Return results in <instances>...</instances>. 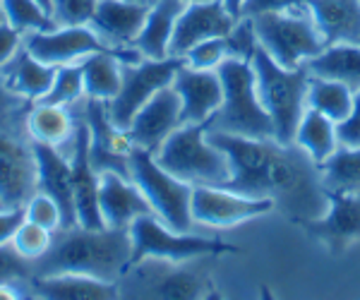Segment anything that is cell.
<instances>
[{
    "instance_id": "obj_1",
    "label": "cell",
    "mask_w": 360,
    "mask_h": 300,
    "mask_svg": "<svg viewBox=\"0 0 360 300\" xmlns=\"http://www.w3.org/2000/svg\"><path fill=\"white\" fill-rule=\"evenodd\" d=\"M207 137L231 161V181L224 188L271 200L274 209L298 226L315 221L329 209L322 171L295 142L281 144L214 130H207Z\"/></svg>"
},
{
    "instance_id": "obj_2",
    "label": "cell",
    "mask_w": 360,
    "mask_h": 300,
    "mask_svg": "<svg viewBox=\"0 0 360 300\" xmlns=\"http://www.w3.org/2000/svg\"><path fill=\"white\" fill-rule=\"evenodd\" d=\"M132 259L130 230L68 226L53 233V245L34 262V276L84 274L118 284Z\"/></svg>"
},
{
    "instance_id": "obj_3",
    "label": "cell",
    "mask_w": 360,
    "mask_h": 300,
    "mask_svg": "<svg viewBox=\"0 0 360 300\" xmlns=\"http://www.w3.org/2000/svg\"><path fill=\"white\" fill-rule=\"evenodd\" d=\"M212 264L214 255L188 259V262H168L156 257L139 259L120 276V298L193 300L214 296Z\"/></svg>"
},
{
    "instance_id": "obj_4",
    "label": "cell",
    "mask_w": 360,
    "mask_h": 300,
    "mask_svg": "<svg viewBox=\"0 0 360 300\" xmlns=\"http://www.w3.org/2000/svg\"><path fill=\"white\" fill-rule=\"evenodd\" d=\"M217 72L224 84V101L219 111L209 118L207 130L255 137V140H274V123L259 101L252 60L231 56L219 65Z\"/></svg>"
},
{
    "instance_id": "obj_5",
    "label": "cell",
    "mask_w": 360,
    "mask_h": 300,
    "mask_svg": "<svg viewBox=\"0 0 360 300\" xmlns=\"http://www.w3.org/2000/svg\"><path fill=\"white\" fill-rule=\"evenodd\" d=\"M252 67L257 74L259 101L274 123V140L281 144H293L298 125L307 111L310 72L305 63L298 67H283L262 46H257L252 56Z\"/></svg>"
},
{
    "instance_id": "obj_6",
    "label": "cell",
    "mask_w": 360,
    "mask_h": 300,
    "mask_svg": "<svg viewBox=\"0 0 360 300\" xmlns=\"http://www.w3.org/2000/svg\"><path fill=\"white\" fill-rule=\"evenodd\" d=\"M161 169L188 185L224 188L231 181V161L224 149L209 142L207 123L180 125L154 154Z\"/></svg>"
},
{
    "instance_id": "obj_7",
    "label": "cell",
    "mask_w": 360,
    "mask_h": 300,
    "mask_svg": "<svg viewBox=\"0 0 360 300\" xmlns=\"http://www.w3.org/2000/svg\"><path fill=\"white\" fill-rule=\"evenodd\" d=\"M250 20H252L257 44L283 67L303 65L305 60L327 48L307 10L262 13Z\"/></svg>"
},
{
    "instance_id": "obj_8",
    "label": "cell",
    "mask_w": 360,
    "mask_h": 300,
    "mask_svg": "<svg viewBox=\"0 0 360 300\" xmlns=\"http://www.w3.org/2000/svg\"><path fill=\"white\" fill-rule=\"evenodd\" d=\"M130 178L152 204L159 221H164L168 228L178 230V233L193 230L195 221L193 211H190L193 185L178 181L166 169H161L154 154L139 147L130 152Z\"/></svg>"
},
{
    "instance_id": "obj_9",
    "label": "cell",
    "mask_w": 360,
    "mask_h": 300,
    "mask_svg": "<svg viewBox=\"0 0 360 300\" xmlns=\"http://www.w3.org/2000/svg\"><path fill=\"white\" fill-rule=\"evenodd\" d=\"M132 238V259L130 264L139 259L156 257L168 259V262H188L197 257H221L226 252H236L233 245L224 243L219 238H207V235L195 233H178V230L168 228L164 221H159L156 214H144L132 221L130 226Z\"/></svg>"
},
{
    "instance_id": "obj_10",
    "label": "cell",
    "mask_w": 360,
    "mask_h": 300,
    "mask_svg": "<svg viewBox=\"0 0 360 300\" xmlns=\"http://www.w3.org/2000/svg\"><path fill=\"white\" fill-rule=\"evenodd\" d=\"M25 48L46 65H75L94 53H115L123 63H139L142 53L135 46L113 48L89 25L58 27L53 32H34L25 37Z\"/></svg>"
},
{
    "instance_id": "obj_11",
    "label": "cell",
    "mask_w": 360,
    "mask_h": 300,
    "mask_svg": "<svg viewBox=\"0 0 360 300\" xmlns=\"http://www.w3.org/2000/svg\"><path fill=\"white\" fill-rule=\"evenodd\" d=\"M183 58L168 56L164 60H152V58H142L139 63H123V84L120 91L115 94L113 101H108V115H111L113 125L127 130L132 118L137 115L139 108L144 106L156 91L164 86L173 84V77L183 65Z\"/></svg>"
},
{
    "instance_id": "obj_12",
    "label": "cell",
    "mask_w": 360,
    "mask_h": 300,
    "mask_svg": "<svg viewBox=\"0 0 360 300\" xmlns=\"http://www.w3.org/2000/svg\"><path fill=\"white\" fill-rule=\"evenodd\" d=\"M274 209V202L264 197H250V195L233 193L229 188L217 185H195L190 211L193 221L205 223L212 228H229L236 223L250 221Z\"/></svg>"
},
{
    "instance_id": "obj_13",
    "label": "cell",
    "mask_w": 360,
    "mask_h": 300,
    "mask_svg": "<svg viewBox=\"0 0 360 300\" xmlns=\"http://www.w3.org/2000/svg\"><path fill=\"white\" fill-rule=\"evenodd\" d=\"M84 120L89 125V154L91 166L101 176L103 171H115L120 176L130 178V152L135 149L127 130L113 125L108 115L106 101L98 99H84Z\"/></svg>"
},
{
    "instance_id": "obj_14",
    "label": "cell",
    "mask_w": 360,
    "mask_h": 300,
    "mask_svg": "<svg viewBox=\"0 0 360 300\" xmlns=\"http://www.w3.org/2000/svg\"><path fill=\"white\" fill-rule=\"evenodd\" d=\"M37 178L34 142H22L10 130L0 128V202L5 209L25 207L37 193Z\"/></svg>"
},
{
    "instance_id": "obj_15",
    "label": "cell",
    "mask_w": 360,
    "mask_h": 300,
    "mask_svg": "<svg viewBox=\"0 0 360 300\" xmlns=\"http://www.w3.org/2000/svg\"><path fill=\"white\" fill-rule=\"evenodd\" d=\"M303 228L332 255H344L360 243V193H329V209Z\"/></svg>"
},
{
    "instance_id": "obj_16",
    "label": "cell",
    "mask_w": 360,
    "mask_h": 300,
    "mask_svg": "<svg viewBox=\"0 0 360 300\" xmlns=\"http://www.w3.org/2000/svg\"><path fill=\"white\" fill-rule=\"evenodd\" d=\"M180 108H183L180 106V96L173 89V84L156 91L152 99L139 108L137 115L132 118L130 128H127V135H130L132 144L144 149V152L156 154L161 144L183 125Z\"/></svg>"
},
{
    "instance_id": "obj_17",
    "label": "cell",
    "mask_w": 360,
    "mask_h": 300,
    "mask_svg": "<svg viewBox=\"0 0 360 300\" xmlns=\"http://www.w3.org/2000/svg\"><path fill=\"white\" fill-rule=\"evenodd\" d=\"M238 20L226 10L224 0H209V3H190L180 13L176 22V32L171 39V56L183 58L193 46L207 39L229 37Z\"/></svg>"
},
{
    "instance_id": "obj_18",
    "label": "cell",
    "mask_w": 360,
    "mask_h": 300,
    "mask_svg": "<svg viewBox=\"0 0 360 300\" xmlns=\"http://www.w3.org/2000/svg\"><path fill=\"white\" fill-rule=\"evenodd\" d=\"M89 125L86 120L77 123L72 147H70L68 157L72 166V193H75V211H77V223L84 228H106L98 209V173L91 166L89 154Z\"/></svg>"
},
{
    "instance_id": "obj_19",
    "label": "cell",
    "mask_w": 360,
    "mask_h": 300,
    "mask_svg": "<svg viewBox=\"0 0 360 300\" xmlns=\"http://www.w3.org/2000/svg\"><path fill=\"white\" fill-rule=\"evenodd\" d=\"M173 89L180 96V120L183 125L209 123L224 101V84L217 70H195L190 65H180L173 77Z\"/></svg>"
},
{
    "instance_id": "obj_20",
    "label": "cell",
    "mask_w": 360,
    "mask_h": 300,
    "mask_svg": "<svg viewBox=\"0 0 360 300\" xmlns=\"http://www.w3.org/2000/svg\"><path fill=\"white\" fill-rule=\"evenodd\" d=\"M98 209L106 228L130 230L132 221L144 214H154L152 204L142 195L132 178L115 171H103L98 176Z\"/></svg>"
},
{
    "instance_id": "obj_21",
    "label": "cell",
    "mask_w": 360,
    "mask_h": 300,
    "mask_svg": "<svg viewBox=\"0 0 360 300\" xmlns=\"http://www.w3.org/2000/svg\"><path fill=\"white\" fill-rule=\"evenodd\" d=\"M37 154V190L51 195L63 211V228L77 226V211H75V193H72V166L70 157L51 144L34 142Z\"/></svg>"
},
{
    "instance_id": "obj_22",
    "label": "cell",
    "mask_w": 360,
    "mask_h": 300,
    "mask_svg": "<svg viewBox=\"0 0 360 300\" xmlns=\"http://www.w3.org/2000/svg\"><path fill=\"white\" fill-rule=\"evenodd\" d=\"M149 15V5L135 0H98L89 27L113 48L135 44Z\"/></svg>"
},
{
    "instance_id": "obj_23",
    "label": "cell",
    "mask_w": 360,
    "mask_h": 300,
    "mask_svg": "<svg viewBox=\"0 0 360 300\" xmlns=\"http://www.w3.org/2000/svg\"><path fill=\"white\" fill-rule=\"evenodd\" d=\"M307 13L327 46L360 41V0H307Z\"/></svg>"
},
{
    "instance_id": "obj_24",
    "label": "cell",
    "mask_w": 360,
    "mask_h": 300,
    "mask_svg": "<svg viewBox=\"0 0 360 300\" xmlns=\"http://www.w3.org/2000/svg\"><path fill=\"white\" fill-rule=\"evenodd\" d=\"M32 296L49 300H111L120 298L118 284L101 281L84 274H53L34 276L29 281Z\"/></svg>"
},
{
    "instance_id": "obj_25",
    "label": "cell",
    "mask_w": 360,
    "mask_h": 300,
    "mask_svg": "<svg viewBox=\"0 0 360 300\" xmlns=\"http://www.w3.org/2000/svg\"><path fill=\"white\" fill-rule=\"evenodd\" d=\"M185 5L188 3H183V0H154L149 5L147 22H144L135 44H132L142 53V58L164 60V58L171 56V39Z\"/></svg>"
},
{
    "instance_id": "obj_26",
    "label": "cell",
    "mask_w": 360,
    "mask_h": 300,
    "mask_svg": "<svg viewBox=\"0 0 360 300\" xmlns=\"http://www.w3.org/2000/svg\"><path fill=\"white\" fill-rule=\"evenodd\" d=\"M0 74H3L8 89L15 91L17 96H22L25 101H41L53 84L56 67L46 65L22 46L20 53L3 67Z\"/></svg>"
},
{
    "instance_id": "obj_27",
    "label": "cell",
    "mask_w": 360,
    "mask_h": 300,
    "mask_svg": "<svg viewBox=\"0 0 360 300\" xmlns=\"http://www.w3.org/2000/svg\"><path fill=\"white\" fill-rule=\"evenodd\" d=\"M27 135L32 142H41L58 147L63 152V147H72L75 132H77V123L70 115L68 106H56V103H44L34 101V106L27 113Z\"/></svg>"
},
{
    "instance_id": "obj_28",
    "label": "cell",
    "mask_w": 360,
    "mask_h": 300,
    "mask_svg": "<svg viewBox=\"0 0 360 300\" xmlns=\"http://www.w3.org/2000/svg\"><path fill=\"white\" fill-rule=\"evenodd\" d=\"M310 74L346 84L353 94L360 89V44H329L322 53L305 60Z\"/></svg>"
},
{
    "instance_id": "obj_29",
    "label": "cell",
    "mask_w": 360,
    "mask_h": 300,
    "mask_svg": "<svg viewBox=\"0 0 360 300\" xmlns=\"http://www.w3.org/2000/svg\"><path fill=\"white\" fill-rule=\"evenodd\" d=\"M295 144L310 157L315 164H324L339 147V135H336V123L324 113L307 108L303 120L295 132Z\"/></svg>"
},
{
    "instance_id": "obj_30",
    "label": "cell",
    "mask_w": 360,
    "mask_h": 300,
    "mask_svg": "<svg viewBox=\"0 0 360 300\" xmlns=\"http://www.w3.org/2000/svg\"><path fill=\"white\" fill-rule=\"evenodd\" d=\"M84 94L89 99L113 101L123 84V60L115 53H94L82 60Z\"/></svg>"
},
{
    "instance_id": "obj_31",
    "label": "cell",
    "mask_w": 360,
    "mask_h": 300,
    "mask_svg": "<svg viewBox=\"0 0 360 300\" xmlns=\"http://www.w3.org/2000/svg\"><path fill=\"white\" fill-rule=\"evenodd\" d=\"M319 171L327 193H360V147L339 144Z\"/></svg>"
},
{
    "instance_id": "obj_32",
    "label": "cell",
    "mask_w": 360,
    "mask_h": 300,
    "mask_svg": "<svg viewBox=\"0 0 360 300\" xmlns=\"http://www.w3.org/2000/svg\"><path fill=\"white\" fill-rule=\"evenodd\" d=\"M353 106V89H348L346 84L334 82V79H324L310 74V84H307V108L324 113L327 118H332L334 123L346 120V115L351 113Z\"/></svg>"
},
{
    "instance_id": "obj_33",
    "label": "cell",
    "mask_w": 360,
    "mask_h": 300,
    "mask_svg": "<svg viewBox=\"0 0 360 300\" xmlns=\"http://www.w3.org/2000/svg\"><path fill=\"white\" fill-rule=\"evenodd\" d=\"M0 8L5 13V22L25 37L34 32H53V29H58L53 15L39 0H0Z\"/></svg>"
},
{
    "instance_id": "obj_34",
    "label": "cell",
    "mask_w": 360,
    "mask_h": 300,
    "mask_svg": "<svg viewBox=\"0 0 360 300\" xmlns=\"http://www.w3.org/2000/svg\"><path fill=\"white\" fill-rule=\"evenodd\" d=\"M84 74L82 63L75 65H60L56 67V77L51 84L49 94L44 96V103H56V106H72L79 99H84Z\"/></svg>"
},
{
    "instance_id": "obj_35",
    "label": "cell",
    "mask_w": 360,
    "mask_h": 300,
    "mask_svg": "<svg viewBox=\"0 0 360 300\" xmlns=\"http://www.w3.org/2000/svg\"><path fill=\"white\" fill-rule=\"evenodd\" d=\"M231 58V44L229 37H217V39H207L200 41L197 46L188 51L183 56L185 65L195 67V70H219V65Z\"/></svg>"
},
{
    "instance_id": "obj_36",
    "label": "cell",
    "mask_w": 360,
    "mask_h": 300,
    "mask_svg": "<svg viewBox=\"0 0 360 300\" xmlns=\"http://www.w3.org/2000/svg\"><path fill=\"white\" fill-rule=\"evenodd\" d=\"M13 245L22 257L37 262V259L44 257L46 252H49V247L53 245V230L39 226V223L25 221L20 226V230L15 233Z\"/></svg>"
},
{
    "instance_id": "obj_37",
    "label": "cell",
    "mask_w": 360,
    "mask_h": 300,
    "mask_svg": "<svg viewBox=\"0 0 360 300\" xmlns=\"http://www.w3.org/2000/svg\"><path fill=\"white\" fill-rule=\"evenodd\" d=\"M25 214H27V221L39 223V226L53 230V233L58 228H63L60 207H58V202L51 197V195L41 193V190H37V193L29 197V202L25 204Z\"/></svg>"
},
{
    "instance_id": "obj_38",
    "label": "cell",
    "mask_w": 360,
    "mask_h": 300,
    "mask_svg": "<svg viewBox=\"0 0 360 300\" xmlns=\"http://www.w3.org/2000/svg\"><path fill=\"white\" fill-rule=\"evenodd\" d=\"M98 0H53V15L58 27H82L89 25L94 17Z\"/></svg>"
},
{
    "instance_id": "obj_39",
    "label": "cell",
    "mask_w": 360,
    "mask_h": 300,
    "mask_svg": "<svg viewBox=\"0 0 360 300\" xmlns=\"http://www.w3.org/2000/svg\"><path fill=\"white\" fill-rule=\"evenodd\" d=\"M34 279V262L22 257L13 243L0 245V284L8 281H32Z\"/></svg>"
},
{
    "instance_id": "obj_40",
    "label": "cell",
    "mask_w": 360,
    "mask_h": 300,
    "mask_svg": "<svg viewBox=\"0 0 360 300\" xmlns=\"http://www.w3.org/2000/svg\"><path fill=\"white\" fill-rule=\"evenodd\" d=\"M307 10V0H243L240 17H255L262 13H288Z\"/></svg>"
},
{
    "instance_id": "obj_41",
    "label": "cell",
    "mask_w": 360,
    "mask_h": 300,
    "mask_svg": "<svg viewBox=\"0 0 360 300\" xmlns=\"http://www.w3.org/2000/svg\"><path fill=\"white\" fill-rule=\"evenodd\" d=\"M336 135L344 147H360V89L353 94V106L346 120L336 123Z\"/></svg>"
},
{
    "instance_id": "obj_42",
    "label": "cell",
    "mask_w": 360,
    "mask_h": 300,
    "mask_svg": "<svg viewBox=\"0 0 360 300\" xmlns=\"http://www.w3.org/2000/svg\"><path fill=\"white\" fill-rule=\"evenodd\" d=\"M25 46V34H20L8 22H0V72Z\"/></svg>"
},
{
    "instance_id": "obj_43",
    "label": "cell",
    "mask_w": 360,
    "mask_h": 300,
    "mask_svg": "<svg viewBox=\"0 0 360 300\" xmlns=\"http://www.w3.org/2000/svg\"><path fill=\"white\" fill-rule=\"evenodd\" d=\"M27 221L25 207H13V209H0V245L13 243L15 233L20 230L22 223Z\"/></svg>"
},
{
    "instance_id": "obj_44",
    "label": "cell",
    "mask_w": 360,
    "mask_h": 300,
    "mask_svg": "<svg viewBox=\"0 0 360 300\" xmlns=\"http://www.w3.org/2000/svg\"><path fill=\"white\" fill-rule=\"evenodd\" d=\"M25 101L22 96H17L15 91L8 89V84H5L3 74H0V120L8 118V115H13L17 108H20V103Z\"/></svg>"
},
{
    "instance_id": "obj_45",
    "label": "cell",
    "mask_w": 360,
    "mask_h": 300,
    "mask_svg": "<svg viewBox=\"0 0 360 300\" xmlns=\"http://www.w3.org/2000/svg\"><path fill=\"white\" fill-rule=\"evenodd\" d=\"M226 10H229L231 15L236 17V20H240V8H243V0H224Z\"/></svg>"
},
{
    "instance_id": "obj_46",
    "label": "cell",
    "mask_w": 360,
    "mask_h": 300,
    "mask_svg": "<svg viewBox=\"0 0 360 300\" xmlns=\"http://www.w3.org/2000/svg\"><path fill=\"white\" fill-rule=\"evenodd\" d=\"M39 3H41L44 8L49 10V13H51V8H53V0H39Z\"/></svg>"
},
{
    "instance_id": "obj_47",
    "label": "cell",
    "mask_w": 360,
    "mask_h": 300,
    "mask_svg": "<svg viewBox=\"0 0 360 300\" xmlns=\"http://www.w3.org/2000/svg\"><path fill=\"white\" fill-rule=\"evenodd\" d=\"M183 3L190 5V3H209V0H183Z\"/></svg>"
},
{
    "instance_id": "obj_48",
    "label": "cell",
    "mask_w": 360,
    "mask_h": 300,
    "mask_svg": "<svg viewBox=\"0 0 360 300\" xmlns=\"http://www.w3.org/2000/svg\"><path fill=\"white\" fill-rule=\"evenodd\" d=\"M135 3H144V5H152L154 0H135Z\"/></svg>"
},
{
    "instance_id": "obj_49",
    "label": "cell",
    "mask_w": 360,
    "mask_h": 300,
    "mask_svg": "<svg viewBox=\"0 0 360 300\" xmlns=\"http://www.w3.org/2000/svg\"><path fill=\"white\" fill-rule=\"evenodd\" d=\"M0 22H5V13H3V8H0Z\"/></svg>"
},
{
    "instance_id": "obj_50",
    "label": "cell",
    "mask_w": 360,
    "mask_h": 300,
    "mask_svg": "<svg viewBox=\"0 0 360 300\" xmlns=\"http://www.w3.org/2000/svg\"><path fill=\"white\" fill-rule=\"evenodd\" d=\"M0 209H3V202H0Z\"/></svg>"
},
{
    "instance_id": "obj_51",
    "label": "cell",
    "mask_w": 360,
    "mask_h": 300,
    "mask_svg": "<svg viewBox=\"0 0 360 300\" xmlns=\"http://www.w3.org/2000/svg\"><path fill=\"white\" fill-rule=\"evenodd\" d=\"M358 44H360V41H358Z\"/></svg>"
}]
</instances>
